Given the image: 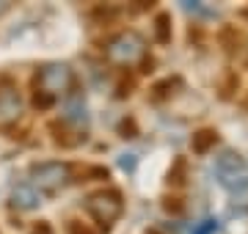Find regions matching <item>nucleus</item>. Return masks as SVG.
Segmentation results:
<instances>
[{"label":"nucleus","instance_id":"1","mask_svg":"<svg viewBox=\"0 0 248 234\" xmlns=\"http://www.w3.org/2000/svg\"><path fill=\"white\" fill-rule=\"evenodd\" d=\"M75 86V72L66 63H47L36 72V99L42 97V105H53L58 97L69 94Z\"/></svg>","mask_w":248,"mask_h":234},{"label":"nucleus","instance_id":"2","mask_svg":"<svg viewBox=\"0 0 248 234\" xmlns=\"http://www.w3.org/2000/svg\"><path fill=\"white\" fill-rule=\"evenodd\" d=\"M215 179L229 193H243L248 190V162L237 152H223L215 157Z\"/></svg>","mask_w":248,"mask_h":234},{"label":"nucleus","instance_id":"3","mask_svg":"<svg viewBox=\"0 0 248 234\" xmlns=\"http://www.w3.org/2000/svg\"><path fill=\"white\" fill-rule=\"evenodd\" d=\"M86 209H89V215L97 220V223H102L108 229V226L113 223V220H119L124 212V201H122V193L119 190H97V193H91L89 198H86Z\"/></svg>","mask_w":248,"mask_h":234},{"label":"nucleus","instance_id":"4","mask_svg":"<svg viewBox=\"0 0 248 234\" xmlns=\"http://www.w3.org/2000/svg\"><path fill=\"white\" fill-rule=\"evenodd\" d=\"M143 50H146V42L135 30H124V33H119V36H113L108 42L105 55L108 61L119 63V66H130V63L143 58Z\"/></svg>","mask_w":248,"mask_h":234},{"label":"nucleus","instance_id":"5","mask_svg":"<svg viewBox=\"0 0 248 234\" xmlns=\"http://www.w3.org/2000/svg\"><path fill=\"white\" fill-rule=\"evenodd\" d=\"M31 182H33V188L53 193V190H61L72 182V168H69V162H61V160L36 162L31 168Z\"/></svg>","mask_w":248,"mask_h":234},{"label":"nucleus","instance_id":"6","mask_svg":"<svg viewBox=\"0 0 248 234\" xmlns=\"http://www.w3.org/2000/svg\"><path fill=\"white\" fill-rule=\"evenodd\" d=\"M19 110H22V99L11 80H0V124H11L17 121Z\"/></svg>","mask_w":248,"mask_h":234},{"label":"nucleus","instance_id":"7","mask_svg":"<svg viewBox=\"0 0 248 234\" xmlns=\"http://www.w3.org/2000/svg\"><path fill=\"white\" fill-rule=\"evenodd\" d=\"M11 204L22 212H31V209H39L42 204V193L33 188V185H17L11 190Z\"/></svg>","mask_w":248,"mask_h":234},{"label":"nucleus","instance_id":"8","mask_svg":"<svg viewBox=\"0 0 248 234\" xmlns=\"http://www.w3.org/2000/svg\"><path fill=\"white\" fill-rule=\"evenodd\" d=\"M63 118L72 121V124H86V121H89V113H86V102H83V97L72 94L69 102H66V113H63Z\"/></svg>","mask_w":248,"mask_h":234},{"label":"nucleus","instance_id":"9","mask_svg":"<svg viewBox=\"0 0 248 234\" xmlns=\"http://www.w3.org/2000/svg\"><path fill=\"white\" fill-rule=\"evenodd\" d=\"M215 141H218V135H215L213 130H202V132H196L193 135V152H199V154L210 152V146H215Z\"/></svg>","mask_w":248,"mask_h":234},{"label":"nucleus","instance_id":"10","mask_svg":"<svg viewBox=\"0 0 248 234\" xmlns=\"http://www.w3.org/2000/svg\"><path fill=\"white\" fill-rule=\"evenodd\" d=\"M171 17L169 14H157L155 17V36H157V42L160 44H169L171 42Z\"/></svg>","mask_w":248,"mask_h":234},{"label":"nucleus","instance_id":"11","mask_svg":"<svg viewBox=\"0 0 248 234\" xmlns=\"http://www.w3.org/2000/svg\"><path fill=\"white\" fill-rule=\"evenodd\" d=\"M215 232H218V220H213V218H207V220L193 226V234H215Z\"/></svg>","mask_w":248,"mask_h":234},{"label":"nucleus","instance_id":"12","mask_svg":"<svg viewBox=\"0 0 248 234\" xmlns=\"http://www.w3.org/2000/svg\"><path fill=\"white\" fill-rule=\"evenodd\" d=\"M119 165H122L124 171H135V165H138V157H135V154H122V157H119Z\"/></svg>","mask_w":248,"mask_h":234},{"label":"nucleus","instance_id":"13","mask_svg":"<svg viewBox=\"0 0 248 234\" xmlns=\"http://www.w3.org/2000/svg\"><path fill=\"white\" fill-rule=\"evenodd\" d=\"M31 234H55V232H53V226L47 223V220H39V223L33 226V232H31Z\"/></svg>","mask_w":248,"mask_h":234},{"label":"nucleus","instance_id":"14","mask_svg":"<svg viewBox=\"0 0 248 234\" xmlns=\"http://www.w3.org/2000/svg\"><path fill=\"white\" fill-rule=\"evenodd\" d=\"M69 234H91V232H86V229H80V226L75 223V220H72V223H69Z\"/></svg>","mask_w":248,"mask_h":234},{"label":"nucleus","instance_id":"15","mask_svg":"<svg viewBox=\"0 0 248 234\" xmlns=\"http://www.w3.org/2000/svg\"><path fill=\"white\" fill-rule=\"evenodd\" d=\"M9 9H11L9 3H0V14H6V11H9Z\"/></svg>","mask_w":248,"mask_h":234}]
</instances>
